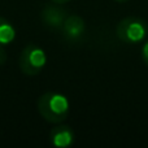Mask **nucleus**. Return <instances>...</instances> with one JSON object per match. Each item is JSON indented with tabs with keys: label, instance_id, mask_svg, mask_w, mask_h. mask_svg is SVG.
<instances>
[{
	"label": "nucleus",
	"instance_id": "f257e3e1",
	"mask_svg": "<svg viewBox=\"0 0 148 148\" xmlns=\"http://www.w3.org/2000/svg\"><path fill=\"white\" fill-rule=\"evenodd\" d=\"M38 110L48 122H62L69 114V100L59 92H46L38 100Z\"/></svg>",
	"mask_w": 148,
	"mask_h": 148
},
{
	"label": "nucleus",
	"instance_id": "f03ea898",
	"mask_svg": "<svg viewBox=\"0 0 148 148\" xmlns=\"http://www.w3.org/2000/svg\"><path fill=\"white\" fill-rule=\"evenodd\" d=\"M147 23L139 17L122 18L116 26V34L122 43L136 44L144 40L147 35Z\"/></svg>",
	"mask_w": 148,
	"mask_h": 148
},
{
	"label": "nucleus",
	"instance_id": "7ed1b4c3",
	"mask_svg": "<svg viewBox=\"0 0 148 148\" xmlns=\"http://www.w3.org/2000/svg\"><path fill=\"white\" fill-rule=\"evenodd\" d=\"M47 61L46 52L38 44L30 43L22 49L20 56V69L29 77L40 73Z\"/></svg>",
	"mask_w": 148,
	"mask_h": 148
},
{
	"label": "nucleus",
	"instance_id": "20e7f679",
	"mask_svg": "<svg viewBox=\"0 0 148 148\" xmlns=\"http://www.w3.org/2000/svg\"><path fill=\"white\" fill-rule=\"evenodd\" d=\"M84 31H86V23H84L83 18L77 14L68 16L61 27L64 38L70 43H77V42L82 40Z\"/></svg>",
	"mask_w": 148,
	"mask_h": 148
},
{
	"label": "nucleus",
	"instance_id": "39448f33",
	"mask_svg": "<svg viewBox=\"0 0 148 148\" xmlns=\"http://www.w3.org/2000/svg\"><path fill=\"white\" fill-rule=\"evenodd\" d=\"M60 4H48L44 7L42 10V21L47 27L52 29V30H61L62 25H64L65 20L69 14L64 8L59 7Z\"/></svg>",
	"mask_w": 148,
	"mask_h": 148
},
{
	"label": "nucleus",
	"instance_id": "423d86ee",
	"mask_svg": "<svg viewBox=\"0 0 148 148\" xmlns=\"http://www.w3.org/2000/svg\"><path fill=\"white\" fill-rule=\"evenodd\" d=\"M49 139L52 146L57 148H68L74 143V131L66 125L57 126L51 130Z\"/></svg>",
	"mask_w": 148,
	"mask_h": 148
},
{
	"label": "nucleus",
	"instance_id": "0eeeda50",
	"mask_svg": "<svg viewBox=\"0 0 148 148\" xmlns=\"http://www.w3.org/2000/svg\"><path fill=\"white\" fill-rule=\"evenodd\" d=\"M16 36L14 27L8 20L4 17H0V46H7L10 42H13Z\"/></svg>",
	"mask_w": 148,
	"mask_h": 148
},
{
	"label": "nucleus",
	"instance_id": "6e6552de",
	"mask_svg": "<svg viewBox=\"0 0 148 148\" xmlns=\"http://www.w3.org/2000/svg\"><path fill=\"white\" fill-rule=\"evenodd\" d=\"M142 56H143V61L146 62V65L148 66V40L144 43L143 48H142Z\"/></svg>",
	"mask_w": 148,
	"mask_h": 148
},
{
	"label": "nucleus",
	"instance_id": "1a4fd4ad",
	"mask_svg": "<svg viewBox=\"0 0 148 148\" xmlns=\"http://www.w3.org/2000/svg\"><path fill=\"white\" fill-rule=\"evenodd\" d=\"M5 60H7V53H5V51L3 49V47L0 46V65H4Z\"/></svg>",
	"mask_w": 148,
	"mask_h": 148
},
{
	"label": "nucleus",
	"instance_id": "9d476101",
	"mask_svg": "<svg viewBox=\"0 0 148 148\" xmlns=\"http://www.w3.org/2000/svg\"><path fill=\"white\" fill-rule=\"evenodd\" d=\"M53 3H56V4H65V3H68L69 0H52Z\"/></svg>",
	"mask_w": 148,
	"mask_h": 148
},
{
	"label": "nucleus",
	"instance_id": "9b49d317",
	"mask_svg": "<svg viewBox=\"0 0 148 148\" xmlns=\"http://www.w3.org/2000/svg\"><path fill=\"white\" fill-rule=\"evenodd\" d=\"M116 1H120V3H123V1H127V0H116Z\"/></svg>",
	"mask_w": 148,
	"mask_h": 148
}]
</instances>
